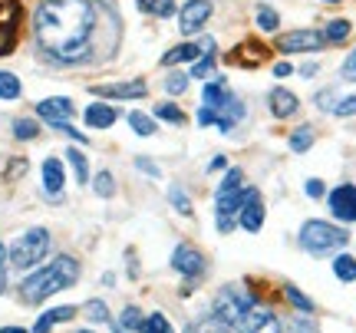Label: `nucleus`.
<instances>
[{"instance_id": "4468645a", "label": "nucleus", "mask_w": 356, "mask_h": 333, "mask_svg": "<svg viewBox=\"0 0 356 333\" xmlns=\"http://www.w3.org/2000/svg\"><path fill=\"white\" fill-rule=\"evenodd\" d=\"M215 46V40H205V43H181V46H175V50H168L162 57V63L165 66H172V63H185V60H198L205 50H211Z\"/></svg>"}, {"instance_id": "4d7b16f0", "label": "nucleus", "mask_w": 356, "mask_h": 333, "mask_svg": "<svg viewBox=\"0 0 356 333\" xmlns=\"http://www.w3.org/2000/svg\"><path fill=\"white\" fill-rule=\"evenodd\" d=\"M324 3H340V0H324Z\"/></svg>"}, {"instance_id": "6e6552de", "label": "nucleus", "mask_w": 356, "mask_h": 333, "mask_svg": "<svg viewBox=\"0 0 356 333\" xmlns=\"http://www.w3.org/2000/svg\"><path fill=\"white\" fill-rule=\"evenodd\" d=\"M324 33L317 30H290V33H281V40H277V50L281 53H317V50H324Z\"/></svg>"}, {"instance_id": "aec40b11", "label": "nucleus", "mask_w": 356, "mask_h": 333, "mask_svg": "<svg viewBox=\"0 0 356 333\" xmlns=\"http://www.w3.org/2000/svg\"><path fill=\"white\" fill-rule=\"evenodd\" d=\"M73 317H76V307H53V310H46L43 317L37 320L33 333H50L53 323H63V320H73Z\"/></svg>"}, {"instance_id": "2eb2a0df", "label": "nucleus", "mask_w": 356, "mask_h": 333, "mask_svg": "<svg viewBox=\"0 0 356 333\" xmlns=\"http://www.w3.org/2000/svg\"><path fill=\"white\" fill-rule=\"evenodd\" d=\"M264 60H267L264 43H241L235 53H231V63H237V66H261Z\"/></svg>"}, {"instance_id": "ddd939ff", "label": "nucleus", "mask_w": 356, "mask_h": 333, "mask_svg": "<svg viewBox=\"0 0 356 333\" xmlns=\"http://www.w3.org/2000/svg\"><path fill=\"white\" fill-rule=\"evenodd\" d=\"M37 116L46 119L50 125H57V122H66L73 116V103L66 99V96H53V99H43L40 106H37Z\"/></svg>"}, {"instance_id": "a878e982", "label": "nucleus", "mask_w": 356, "mask_h": 333, "mask_svg": "<svg viewBox=\"0 0 356 333\" xmlns=\"http://www.w3.org/2000/svg\"><path fill=\"white\" fill-rule=\"evenodd\" d=\"M20 96V79L7 70H0V99H17Z\"/></svg>"}, {"instance_id": "bf43d9fd", "label": "nucleus", "mask_w": 356, "mask_h": 333, "mask_svg": "<svg viewBox=\"0 0 356 333\" xmlns=\"http://www.w3.org/2000/svg\"><path fill=\"white\" fill-rule=\"evenodd\" d=\"M79 333H89V330H79Z\"/></svg>"}, {"instance_id": "9b49d317", "label": "nucleus", "mask_w": 356, "mask_h": 333, "mask_svg": "<svg viewBox=\"0 0 356 333\" xmlns=\"http://www.w3.org/2000/svg\"><path fill=\"white\" fill-rule=\"evenodd\" d=\"M172 268L178 274H185V277H198V274L205 271V258L195 248H188V244H178L175 254H172Z\"/></svg>"}, {"instance_id": "72a5a7b5", "label": "nucleus", "mask_w": 356, "mask_h": 333, "mask_svg": "<svg viewBox=\"0 0 356 333\" xmlns=\"http://www.w3.org/2000/svg\"><path fill=\"white\" fill-rule=\"evenodd\" d=\"M122 330H142V314H139V307H126V310H122Z\"/></svg>"}, {"instance_id": "c85d7f7f", "label": "nucleus", "mask_w": 356, "mask_h": 333, "mask_svg": "<svg viewBox=\"0 0 356 333\" xmlns=\"http://www.w3.org/2000/svg\"><path fill=\"white\" fill-rule=\"evenodd\" d=\"M129 122H132V129L139 136H152L155 132V122L148 119L146 112H129Z\"/></svg>"}, {"instance_id": "a211bd4d", "label": "nucleus", "mask_w": 356, "mask_h": 333, "mask_svg": "<svg viewBox=\"0 0 356 333\" xmlns=\"http://www.w3.org/2000/svg\"><path fill=\"white\" fill-rule=\"evenodd\" d=\"M261 225H264V205H261V198H254L241 208V228L244 231H261Z\"/></svg>"}, {"instance_id": "6e6d98bb", "label": "nucleus", "mask_w": 356, "mask_h": 333, "mask_svg": "<svg viewBox=\"0 0 356 333\" xmlns=\"http://www.w3.org/2000/svg\"><path fill=\"white\" fill-rule=\"evenodd\" d=\"M0 333H27V330H23V327H3Z\"/></svg>"}, {"instance_id": "79ce46f5", "label": "nucleus", "mask_w": 356, "mask_h": 333, "mask_svg": "<svg viewBox=\"0 0 356 333\" xmlns=\"http://www.w3.org/2000/svg\"><path fill=\"white\" fill-rule=\"evenodd\" d=\"M218 119H221V116H218V109H211V106L198 109V125H211V122L218 125Z\"/></svg>"}, {"instance_id": "37998d69", "label": "nucleus", "mask_w": 356, "mask_h": 333, "mask_svg": "<svg viewBox=\"0 0 356 333\" xmlns=\"http://www.w3.org/2000/svg\"><path fill=\"white\" fill-rule=\"evenodd\" d=\"M333 99H337V92H333V90H320V92H317V109H333V106H337Z\"/></svg>"}, {"instance_id": "c9c22d12", "label": "nucleus", "mask_w": 356, "mask_h": 333, "mask_svg": "<svg viewBox=\"0 0 356 333\" xmlns=\"http://www.w3.org/2000/svg\"><path fill=\"white\" fill-rule=\"evenodd\" d=\"M277 20H281V17L274 14L270 7H261V10H257V27H261V30H277Z\"/></svg>"}, {"instance_id": "864d4df0", "label": "nucleus", "mask_w": 356, "mask_h": 333, "mask_svg": "<svg viewBox=\"0 0 356 333\" xmlns=\"http://www.w3.org/2000/svg\"><path fill=\"white\" fill-rule=\"evenodd\" d=\"M185 333H218V330H215V327H208V323H201V327L195 323V327H188Z\"/></svg>"}, {"instance_id": "a18cd8bd", "label": "nucleus", "mask_w": 356, "mask_h": 333, "mask_svg": "<svg viewBox=\"0 0 356 333\" xmlns=\"http://www.w3.org/2000/svg\"><path fill=\"white\" fill-rule=\"evenodd\" d=\"M152 14H155V17H172V14H175V0H159Z\"/></svg>"}, {"instance_id": "cd10ccee", "label": "nucleus", "mask_w": 356, "mask_h": 333, "mask_svg": "<svg viewBox=\"0 0 356 333\" xmlns=\"http://www.w3.org/2000/svg\"><path fill=\"white\" fill-rule=\"evenodd\" d=\"M313 145V129H307V125H300L294 136H290V149L294 152H307Z\"/></svg>"}, {"instance_id": "4c0bfd02", "label": "nucleus", "mask_w": 356, "mask_h": 333, "mask_svg": "<svg viewBox=\"0 0 356 333\" xmlns=\"http://www.w3.org/2000/svg\"><path fill=\"white\" fill-rule=\"evenodd\" d=\"M86 317L96 320V323H106V320H109V314H106V303L103 301H89L86 303Z\"/></svg>"}, {"instance_id": "393cba45", "label": "nucleus", "mask_w": 356, "mask_h": 333, "mask_svg": "<svg viewBox=\"0 0 356 333\" xmlns=\"http://www.w3.org/2000/svg\"><path fill=\"white\" fill-rule=\"evenodd\" d=\"M211 70H215V46L205 50V57H198V60H195V66H192V73L188 76H195V79H208Z\"/></svg>"}, {"instance_id": "2f4dec72", "label": "nucleus", "mask_w": 356, "mask_h": 333, "mask_svg": "<svg viewBox=\"0 0 356 333\" xmlns=\"http://www.w3.org/2000/svg\"><path fill=\"white\" fill-rule=\"evenodd\" d=\"M284 294H287V301L294 303V307L300 310V314H310V310H313V303L307 301V297H304V294H300L297 287H290V284H287V287H284Z\"/></svg>"}, {"instance_id": "0eeeda50", "label": "nucleus", "mask_w": 356, "mask_h": 333, "mask_svg": "<svg viewBox=\"0 0 356 333\" xmlns=\"http://www.w3.org/2000/svg\"><path fill=\"white\" fill-rule=\"evenodd\" d=\"M237 330H241V333H281V320H277V314H274V310L251 303V307L244 310L241 323H237Z\"/></svg>"}, {"instance_id": "ea45409f", "label": "nucleus", "mask_w": 356, "mask_h": 333, "mask_svg": "<svg viewBox=\"0 0 356 333\" xmlns=\"http://www.w3.org/2000/svg\"><path fill=\"white\" fill-rule=\"evenodd\" d=\"M333 112H337V116H356V96H346V99H340V103L333 106Z\"/></svg>"}, {"instance_id": "8fccbe9b", "label": "nucleus", "mask_w": 356, "mask_h": 333, "mask_svg": "<svg viewBox=\"0 0 356 333\" xmlns=\"http://www.w3.org/2000/svg\"><path fill=\"white\" fill-rule=\"evenodd\" d=\"M231 228H235V218H228V214H218V231H224V234H228Z\"/></svg>"}, {"instance_id": "423d86ee", "label": "nucleus", "mask_w": 356, "mask_h": 333, "mask_svg": "<svg viewBox=\"0 0 356 333\" xmlns=\"http://www.w3.org/2000/svg\"><path fill=\"white\" fill-rule=\"evenodd\" d=\"M17 33H20V3L0 0V57H7L17 46Z\"/></svg>"}, {"instance_id": "b1692460", "label": "nucleus", "mask_w": 356, "mask_h": 333, "mask_svg": "<svg viewBox=\"0 0 356 333\" xmlns=\"http://www.w3.org/2000/svg\"><path fill=\"white\" fill-rule=\"evenodd\" d=\"M66 159H70V165H73L76 179L86 185V182H89V162H86V155H83L79 149H66Z\"/></svg>"}, {"instance_id": "a19ab883", "label": "nucleus", "mask_w": 356, "mask_h": 333, "mask_svg": "<svg viewBox=\"0 0 356 333\" xmlns=\"http://www.w3.org/2000/svg\"><path fill=\"white\" fill-rule=\"evenodd\" d=\"M287 333H317V327H313L310 320H307V314L304 317H297L290 327H287Z\"/></svg>"}, {"instance_id": "39448f33", "label": "nucleus", "mask_w": 356, "mask_h": 333, "mask_svg": "<svg viewBox=\"0 0 356 333\" xmlns=\"http://www.w3.org/2000/svg\"><path fill=\"white\" fill-rule=\"evenodd\" d=\"M251 297H244L241 290L224 287L218 297H215V323L224 327V330H237V323L244 317V310L251 307Z\"/></svg>"}, {"instance_id": "09e8293b", "label": "nucleus", "mask_w": 356, "mask_h": 333, "mask_svg": "<svg viewBox=\"0 0 356 333\" xmlns=\"http://www.w3.org/2000/svg\"><path fill=\"white\" fill-rule=\"evenodd\" d=\"M307 195L320 198V195H324V182H320V179H310V182H307Z\"/></svg>"}, {"instance_id": "7ed1b4c3", "label": "nucleus", "mask_w": 356, "mask_h": 333, "mask_svg": "<svg viewBox=\"0 0 356 333\" xmlns=\"http://www.w3.org/2000/svg\"><path fill=\"white\" fill-rule=\"evenodd\" d=\"M350 241V231L330 225V221H307L304 231H300V244L310 251V254H330L343 244Z\"/></svg>"}, {"instance_id": "3c124183", "label": "nucleus", "mask_w": 356, "mask_h": 333, "mask_svg": "<svg viewBox=\"0 0 356 333\" xmlns=\"http://www.w3.org/2000/svg\"><path fill=\"white\" fill-rule=\"evenodd\" d=\"M290 73H294L290 63H277V66H274V76H277V79H284V76H290Z\"/></svg>"}, {"instance_id": "e433bc0d", "label": "nucleus", "mask_w": 356, "mask_h": 333, "mask_svg": "<svg viewBox=\"0 0 356 333\" xmlns=\"http://www.w3.org/2000/svg\"><path fill=\"white\" fill-rule=\"evenodd\" d=\"M112 192H116V182H112V175H109V172H99V175H96V195L109 198Z\"/></svg>"}, {"instance_id": "13d9d810", "label": "nucleus", "mask_w": 356, "mask_h": 333, "mask_svg": "<svg viewBox=\"0 0 356 333\" xmlns=\"http://www.w3.org/2000/svg\"><path fill=\"white\" fill-rule=\"evenodd\" d=\"M116 333H126V330H122V327H119V330H116Z\"/></svg>"}, {"instance_id": "f03ea898", "label": "nucleus", "mask_w": 356, "mask_h": 333, "mask_svg": "<svg viewBox=\"0 0 356 333\" xmlns=\"http://www.w3.org/2000/svg\"><path fill=\"white\" fill-rule=\"evenodd\" d=\"M79 277V264L73 258H53L46 268H40L37 274H30L27 281L20 284V297L27 303H43L46 297L59 294L63 287H73Z\"/></svg>"}, {"instance_id": "5fc2aeb1", "label": "nucleus", "mask_w": 356, "mask_h": 333, "mask_svg": "<svg viewBox=\"0 0 356 333\" xmlns=\"http://www.w3.org/2000/svg\"><path fill=\"white\" fill-rule=\"evenodd\" d=\"M300 76H304V79H310V76H317V63H307V66L300 70Z\"/></svg>"}, {"instance_id": "f3484780", "label": "nucleus", "mask_w": 356, "mask_h": 333, "mask_svg": "<svg viewBox=\"0 0 356 333\" xmlns=\"http://www.w3.org/2000/svg\"><path fill=\"white\" fill-rule=\"evenodd\" d=\"M63 182H66L63 162H59V159H46L43 162V188L50 195H59V192H63Z\"/></svg>"}, {"instance_id": "f704fd0d", "label": "nucleus", "mask_w": 356, "mask_h": 333, "mask_svg": "<svg viewBox=\"0 0 356 333\" xmlns=\"http://www.w3.org/2000/svg\"><path fill=\"white\" fill-rule=\"evenodd\" d=\"M168 198H172V205H175L181 214H192V201H188V195L178 188V185H172V192H168Z\"/></svg>"}, {"instance_id": "c756f323", "label": "nucleus", "mask_w": 356, "mask_h": 333, "mask_svg": "<svg viewBox=\"0 0 356 333\" xmlns=\"http://www.w3.org/2000/svg\"><path fill=\"white\" fill-rule=\"evenodd\" d=\"M37 132H40V125H37L33 119H17L14 122V136L23 139V142H27V139H37Z\"/></svg>"}, {"instance_id": "4be33fe9", "label": "nucleus", "mask_w": 356, "mask_h": 333, "mask_svg": "<svg viewBox=\"0 0 356 333\" xmlns=\"http://www.w3.org/2000/svg\"><path fill=\"white\" fill-rule=\"evenodd\" d=\"M333 274L340 277L343 284L356 281V258H350V254H340V258H333Z\"/></svg>"}, {"instance_id": "6ab92c4d", "label": "nucleus", "mask_w": 356, "mask_h": 333, "mask_svg": "<svg viewBox=\"0 0 356 333\" xmlns=\"http://www.w3.org/2000/svg\"><path fill=\"white\" fill-rule=\"evenodd\" d=\"M112 122H116V109L112 106L92 103V106L86 109V125H92V129H109Z\"/></svg>"}, {"instance_id": "49530a36", "label": "nucleus", "mask_w": 356, "mask_h": 333, "mask_svg": "<svg viewBox=\"0 0 356 333\" xmlns=\"http://www.w3.org/2000/svg\"><path fill=\"white\" fill-rule=\"evenodd\" d=\"M135 165H139V172H148L152 179H159V175H162L159 165H155V162H148V159H135Z\"/></svg>"}, {"instance_id": "c03bdc74", "label": "nucleus", "mask_w": 356, "mask_h": 333, "mask_svg": "<svg viewBox=\"0 0 356 333\" xmlns=\"http://www.w3.org/2000/svg\"><path fill=\"white\" fill-rule=\"evenodd\" d=\"M343 79H346V83H356V50L346 57V63H343Z\"/></svg>"}, {"instance_id": "f8f14e48", "label": "nucleus", "mask_w": 356, "mask_h": 333, "mask_svg": "<svg viewBox=\"0 0 356 333\" xmlns=\"http://www.w3.org/2000/svg\"><path fill=\"white\" fill-rule=\"evenodd\" d=\"M96 96H106V99H142L148 92V86L142 79H132V83H112V86H92Z\"/></svg>"}, {"instance_id": "412c9836", "label": "nucleus", "mask_w": 356, "mask_h": 333, "mask_svg": "<svg viewBox=\"0 0 356 333\" xmlns=\"http://www.w3.org/2000/svg\"><path fill=\"white\" fill-rule=\"evenodd\" d=\"M224 96H228V83L224 79H218V83H208L205 92H201V99H205V106L218 109L224 103Z\"/></svg>"}, {"instance_id": "de8ad7c7", "label": "nucleus", "mask_w": 356, "mask_h": 333, "mask_svg": "<svg viewBox=\"0 0 356 333\" xmlns=\"http://www.w3.org/2000/svg\"><path fill=\"white\" fill-rule=\"evenodd\" d=\"M7 290V251H3V244H0V294Z\"/></svg>"}, {"instance_id": "5701e85b", "label": "nucleus", "mask_w": 356, "mask_h": 333, "mask_svg": "<svg viewBox=\"0 0 356 333\" xmlns=\"http://www.w3.org/2000/svg\"><path fill=\"white\" fill-rule=\"evenodd\" d=\"M350 37V20H330L324 30V40L326 43H343Z\"/></svg>"}, {"instance_id": "f257e3e1", "label": "nucleus", "mask_w": 356, "mask_h": 333, "mask_svg": "<svg viewBox=\"0 0 356 333\" xmlns=\"http://www.w3.org/2000/svg\"><path fill=\"white\" fill-rule=\"evenodd\" d=\"M96 23L99 7L92 0H43L33 14L37 43L59 63H86L92 57Z\"/></svg>"}, {"instance_id": "20e7f679", "label": "nucleus", "mask_w": 356, "mask_h": 333, "mask_svg": "<svg viewBox=\"0 0 356 333\" xmlns=\"http://www.w3.org/2000/svg\"><path fill=\"white\" fill-rule=\"evenodd\" d=\"M46 248H50V234H46L43 228H30V231H23V234L10 244V264L20 268V271H27L37 261L46 258Z\"/></svg>"}, {"instance_id": "603ef678", "label": "nucleus", "mask_w": 356, "mask_h": 333, "mask_svg": "<svg viewBox=\"0 0 356 333\" xmlns=\"http://www.w3.org/2000/svg\"><path fill=\"white\" fill-rule=\"evenodd\" d=\"M135 3H139V10H146V14H152V10H155V3H159V0H135Z\"/></svg>"}, {"instance_id": "dca6fc26", "label": "nucleus", "mask_w": 356, "mask_h": 333, "mask_svg": "<svg viewBox=\"0 0 356 333\" xmlns=\"http://www.w3.org/2000/svg\"><path fill=\"white\" fill-rule=\"evenodd\" d=\"M267 99H270V112L277 119H287V116H294L297 109H300V103H297V96L290 90H274Z\"/></svg>"}, {"instance_id": "9d476101", "label": "nucleus", "mask_w": 356, "mask_h": 333, "mask_svg": "<svg viewBox=\"0 0 356 333\" xmlns=\"http://www.w3.org/2000/svg\"><path fill=\"white\" fill-rule=\"evenodd\" d=\"M330 212L340 221H356V185H340L330 192Z\"/></svg>"}, {"instance_id": "1a4fd4ad", "label": "nucleus", "mask_w": 356, "mask_h": 333, "mask_svg": "<svg viewBox=\"0 0 356 333\" xmlns=\"http://www.w3.org/2000/svg\"><path fill=\"white\" fill-rule=\"evenodd\" d=\"M211 17V3L208 0H188L178 14V30L181 33H198Z\"/></svg>"}, {"instance_id": "473e14b6", "label": "nucleus", "mask_w": 356, "mask_h": 333, "mask_svg": "<svg viewBox=\"0 0 356 333\" xmlns=\"http://www.w3.org/2000/svg\"><path fill=\"white\" fill-rule=\"evenodd\" d=\"M155 112H159V119L175 122V125H181V122H185V112H181L178 106H172V103H162V106L155 109Z\"/></svg>"}, {"instance_id": "7c9ffc66", "label": "nucleus", "mask_w": 356, "mask_h": 333, "mask_svg": "<svg viewBox=\"0 0 356 333\" xmlns=\"http://www.w3.org/2000/svg\"><path fill=\"white\" fill-rule=\"evenodd\" d=\"M142 333H172V327L162 314H152L148 320H142Z\"/></svg>"}, {"instance_id": "58836bf2", "label": "nucleus", "mask_w": 356, "mask_h": 333, "mask_svg": "<svg viewBox=\"0 0 356 333\" xmlns=\"http://www.w3.org/2000/svg\"><path fill=\"white\" fill-rule=\"evenodd\" d=\"M185 86H188V76L185 73H175V76H168V79H165V90L172 92V96L185 92Z\"/></svg>"}, {"instance_id": "bb28decb", "label": "nucleus", "mask_w": 356, "mask_h": 333, "mask_svg": "<svg viewBox=\"0 0 356 333\" xmlns=\"http://www.w3.org/2000/svg\"><path fill=\"white\" fill-rule=\"evenodd\" d=\"M241 182H244V172H241V168H231V172L221 179V185H218V198L237 192V188H241Z\"/></svg>"}]
</instances>
